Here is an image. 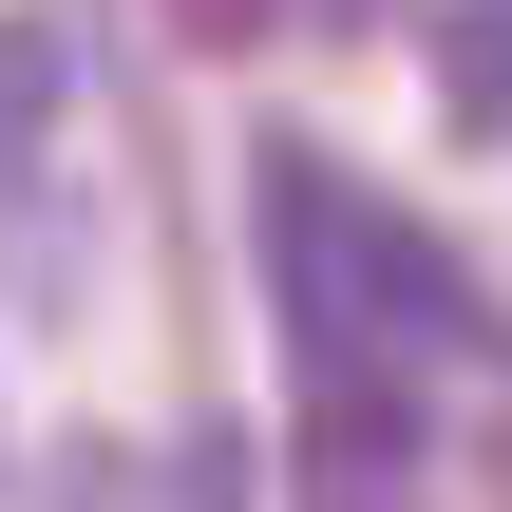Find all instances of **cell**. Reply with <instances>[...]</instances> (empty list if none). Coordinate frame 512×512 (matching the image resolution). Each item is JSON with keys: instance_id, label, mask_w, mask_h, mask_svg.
Here are the masks:
<instances>
[{"instance_id": "6da1fadb", "label": "cell", "mask_w": 512, "mask_h": 512, "mask_svg": "<svg viewBox=\"0 0 512 512\" xmlns=\"http://www.w3.org/2000/svg\"><path fill=\"white\" fill-rule=\"evenodd\" d=\"M437 76H456V114H475V133H512V19H456V38H437Z\"/></svg>"}, {"instance_id": "7a4b0ae2", "label": "cell", "mask_w": 512, "mask_h": 512, "mask_svg": "<svg viewBox=\"0 0 512 512\" xmlns=\"http://www.w3.org/2000/svg\"><path fill=\"white\" fill-rule=\"evenodd\" d=\"M171 19H190V38H266L285 0H171Z\"/></svg>"}]
</instances>
